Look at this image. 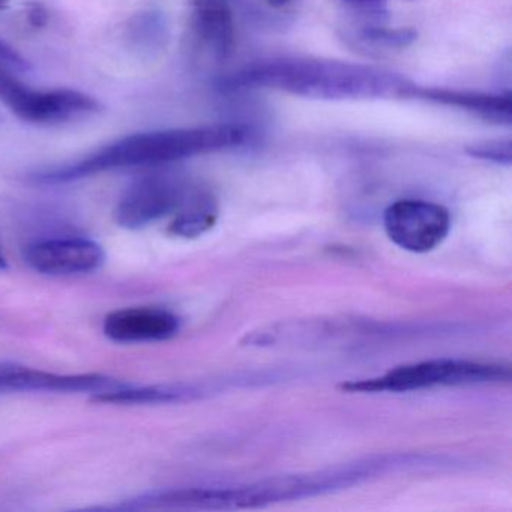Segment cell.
Listing matches in <instances>:
<instances>
[{"mask_svg": "<svg viewBox=\"0 0 512 512\" xmlns=\"http://www.w3.org/2000/svg\"><path fill=\"white\" fill-rule=\"evenodd\" d=\"M413 88L415 83L392 71L325 59L256 62L218 82L223 92L271 89L328 101L412 98Z\"/></svg>", "mask_w": 512, "mask_h": 512, "instance_id": "6da1fadb", "label": "cell"}, {"mask_svg": "<svg viewBox=\"0 0 512 512\" xmlns=\"http://www.w3.org/2000/svg\"><path fill=\"white\" fill-rule=\"evenodd\" d=\"M248 137L247 128L230 124L133 134L77 163L37 173L34 179L44 185L68 184L110 170L163 166L239 148Z\"/></svg>", "mask_w": 512, "mask_h": 512, "instance_id": "7a4b0ae2", "label": "cell"}, {"mask_svg": "<svg viewBox=\"0 0 512 512\" xmlns=\"http://www.w3.org/2000/svg\"><path fill=\"white\" fill-rule=\"evenodd\" d=\"M509 379V370L500 365L460 359H433L394 368L380 377L343 383L349 392H410L434 386L475 385Z\"/></svg>", "mask_w": 512, "mask_h": 512, "instance_id": "3957f363", "label": "cell"}, {"mask_svg": "<svg viewBox=\"0 0 512 512\" xmlns=\"http://www.w3.org/2000/svg\"><path fill=\"white\" fill-rule=\"evenodd\" d=\"M0 100L22 121L35 125H61L98 115L103 109L91 95L71 89L34 91L13 71L0 67Z\"/></svg>", "mask_w": 512, "mask_h": 512, "instance_id": "277c9868", "label": "cell"}, {"mask_svg": "<svg viewBox=\"0 0 512 512\" xmlns=\"http://www.w3.org/2000/svg\"><path fill=\"white\" fill-rule=\"evenodd\" d=\"M187 178L175 172L149 173L130 185L115 209L118 226L140 230L155 221L175 215L193 190Z\"/></svg>", "mask_w": 512, "mask_h": 512, "instance_id": "5b68a950", "label": "cell"}, {"mask_svg": "<svg viewBox=\"0 0 512 512\" xmlns=\"http://www.w3.org/2000/svg\"><path fill=\"white\" fill-rule=\"evenodd\" d=\"M386 235L410 253H428L442 244L451 227L448 209L425 200H398L383 215Z\"/></svg>", "mask_w": 512, "mask_h": 512, "instance_id": "8992f818", "label": "cell"}, {"mask_svg": "<svg viewBox=\"0 0 512 512\" xmlns=\"http://www.w3.org/2000/svg\"><path fill=\"white\" fill-rule=\"evenodd\" d=\"M25 262L38 274L73 277L98 271L106 262V253L92 239L62 236L32 242L26 247Z\"/></svg>", "mask_w": 512, "mask_h": 512, "instance_id": "52a82bcc", "label": "cell"}, {"mask_svg": "<svg viewBox=\"0 0 512 512\" xmlns=\"http://www.w3.org/2000/svg\"><path fill=\"white\" fill-rule=\"evenodd\" d=\"M124 385L122 380L104 374H58L19 362L0 361V392H91L95 395Z\"/></svg>", "mask_w": 512, "mask_h": 512, "instance_id": "ba28073f", "label": "cell"}, {"mask_svg": "<svg viewBox=\"0 0 512 512\" xmlns=\"http://www.w3.org/2000/svg\"><path fill=\"white\" fill-rule=\"evenodd\" d=\"M181 329L176 314L163 308L131 307L113 311L104 320L103 331L116 343H157L172 340Z\"/></svg>", "mask_w": 512, "mask_h": 512, "instance_id": "9c48e42d", "label": "cell"}, {"mask_svg": "<svg viewBox=\"0 0 512 512\" xmlns=\"http://www.w3.org/2000/svg\"><path fill=\"white\" fill-rule=\"evenodd\" d=\"M194 37L217 59L235 50L236 23L232 0H190Z\"/></svg>", "mask_w": 512, "mask_h": 512, "instance_id": "30bf717a", "label": "cell"}, {"mask_svg": "<svg viewBox=\"0 0 512 512\" xmlns=\"http://www.w3.org/2000/svg\"><path fill=\"white\" fill-rule=\"evenodd\" d=\"M412 98L457 107L497 125H511L512 122L511 92L482 94V92L457 91V89L421 88L415 85Z\"/></svg>", "mask_w": 512, "mask_h": 512, "instance_id": "8fae6325", "label": "cell"}, {"mask_svg": "<svg viewBox=\"0 0 512 512\" xmlns=\"http://www.w3.org/2000/svg\"><path fill=\"white\" fill-rule=\"evenodd\" d=\"M202 394V389L185 383H173V385H128L109 389L94 395V401L106 404H164L176 403V401L193 400Z\"/></svg>", "mask_w": 512, "mask_h": 512, "instance_id": "7c38bea8", "label": "cell"}, {"mask_svg": "<svg viewBox=\"0 0 512 512\" xmlns=\"http://www.w3.org/2000/svg\"><path fill=\"white\" fill-rule=\"evenodd\" d=\"M217 214L214 197L208 191L194 187L173 215L169 232L181 238H197L214 226Z\"/></svg>", "mask_w": 512, "mask_h": 512, "instance_id": "4fadbf2b", "label": "cell"}, {"mask_svg": "<svg viewBox=\"0 0 512 512\" xmlns=\"http://www.w3.org/2000/svg\"><path fill=\"white\" fill-rule=\"evenodd\" d=\"M131 49L142 55H157L166 47L169 29L163 14L146 11L130 20L125 31Z\"/></svg>", "mask_w": 512, "mask_h": 512, "instance_id": "5bb4252c", "label": "cell"}, {"mask_svg": "<svg viewBox=\"0 0 512 512\" xmlns=\"http://www.w3.org/2000/svg\"><path fill=\"white\" fill-rule=\"evenodd\" d=\"M416 32L413 29H389L379 25H364L350 31L347 40L367 52H391V50H403L416 40Z\"/></svg>", "mask_w": 512, "mask_h": 512, "instance_id": "9a60e30c", "label": "cell"}, {"mask_svg": "<svg viewBox=\"0 0 512 512\" xmlns=\"http://www.w3.org/2000/svg\"><path fill=\"white\" fill-rule=\"evenodd\" d=\"M466 152L470 157L502 164V166H509L512 163V142L509 139L475 143V145H470Z\"/></svg>", "mask_w": 512, "mask_h": 512, "instance_id": "2e32d148", "label": "cell"}, {"mask_svg": "<svg viewBox=\"0 0 512 512\" xmlns=\"http://www.w3.org/2000/svg\"><path fill=\"white\" fill-rule=\"evenodd\" d=\"M0 67L7 68L13 73H25L29 70L28 62L2 41H0Z\"/></svg>", "mask_w": 512, "mask_h": 512, "instance_id": "e0dca14e", "label": "cell"}, {"mask_svg": "<svg viewBox=\"0 0 512 512\" xmlns=\"http://www.w3.org/2000/svg\"><path fill=\"white\" fill-rule=\"evenodd\" d=\"M344 2L352 5V7L359 8V10L374 13V11L379 10L380 5L385 4L386 0H344Z\"/></svg>", "mask_w": 512, "mask_h": 512, "instance_id": "ac0fdd59", "label": "cell"}, {"mask_svg": "<svg viewBox=\"0 0 512 512\" xmlns=\"http://www.w3.org/2000/svg\"><path fill=\"white\" fill-rule=\"evenodd\" d=\"M296 0H263V4L274 11H286L295 4Z\"/></svg>", "mask_w": 512, "mask_h": 512, "instance_id": "d6986e66", "label": "cell"}, {"mask_svg": "<svg viewBox=\"0 0 512 512\" xmlns=\"http://www.w3.org/2000/svg\"><path fill=\"white\" fill-rule=\"evenodd\" d=\"M29 20H31L32 25L34 26H43L44 23L47 22L46 13H44L41 8H35L34 11H31V16H29Z\"/></svg>", "mask_w": 512, "mask_h": 512, "instance_id": "ffe728a7", "label": "cell"}, {"mask_svg": "<svg viewBox=\"0 0 512 512\" xmlns=\"http://www.w3.org/2000/svg\"><path fill=\"white\" fill-rule=\"evenodd\" d=\"M7 269H8L7 259H5L4 254H2V251H0V271H7Z\"/></svg>", "mask_w": 512, "mask_h": 512, "instance_id": "44dd1931", "label": "cell"}, {"mask_svg": "<svg viewBox=\"0 0 512 512\" xmlns=\"http://www.w3.org/2000/svg\"><path fill=\"white\" fill-rule=\"evenodd\" d=\"M8 2H10V0H0V11L4 10V8L7 7Z\"/></svg>", "mask_w": 512, "mask_h": 512, "instance_id": "7402d4cb", "label": "cell"}]
</instances>
